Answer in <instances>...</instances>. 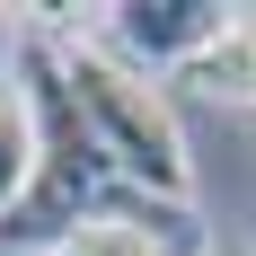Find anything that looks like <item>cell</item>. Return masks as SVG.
I'll return each instance as SVG.
<instances>
[{"label": "cell", "mask_w": 256, "mask_h": 256, "mask_svg": "<svg viewBox=\"0 0 256 256\" xmlns=\"http://www.w3.org/2000/svg\"><path fill=\"white\" fill-rule=\"evenodd\" d=\"M18 80H26V124H36V168H26V194H18V212L0 221V238H9V248H71V238L88 230L98 194L115 186V168H106L98 132L80 124V98H71L53 44H26Z\"/></svg>", "instance_id": "6da1fadb"}, {"label": "cell", "mask_w": 256, "mask_h": 256, "mask_svg": "<svg viewBox=\"0 0 256 256\" xmlns=\"http://www.w3.org/2000/svg\"><path fill=\"white\" fill-rule=\"evenodd\" d=\"M62 80H71L80 124L98 132L106 168H115L124 186H142V194H159V204H194L186 132H177V115H168V98H159L132 62H115V53H98V44H71L62 53Z\"/></svg>", "instance_id": "7a4b0ae2"}, {"label": "cell", "mask_w": 256, "mask_h": 256, "mask_svg": "<svg viewBox=\"0 0 256 256\" xmlns=\"http://www.w3.org/2000/svg\"><path fill=\"white\" fill-rule=\"evenodd\" d=\"M230 26L238 18L221 0H124V9H115V44H124L132 62H150V71L159 62H186V71H194Z\"/></svg>", "instance_id": "3957f363"}, {"label": "cell", "mask_w": 256, "mask_h": 256, "mask_svg": "<svg viewBox=\"0 0 256 256\" xmlns=\"http://www.w3.org/2000/svg\"><path fill=\"white\" fill-rule=\"evenodd\" d=\"M26 168H36V124H26V98H18V88H0V221L18 212Z\"/></svg>", "instance_id": "277c9868"}, {"label": "cell", "mask_w": 256, "mask_h": 256, "mask_svg": "<svg viewBox=\"0 0 256 256\" xmlns=\"http://www.w3.org/2000/svg\"><path fill=\"white\" fill-rule=\"evenodd\" d=\"M194 80H204L212 98H256V18H238L230 36L194 62Z\"/></svg>", "instance_id": "5b68a950"}, {"label": "cell", "mask_w": 256, "mask_h": 256, "mask_svg": "<svg viewBox=\"0 0 256 256\" xmlns=\"http://www.w3.org/2000/svg\"><path fill=\"white\" fill-rule=\"evenodd\" d=\"M62 256H159V248H150L142 230H124V221H88V230H80Z\"/></svg>", "instance_id": "8992f818"}, {"label": "cell", "mask_w": 256, "mask_h": 256, "mask_svg": "<svg viewBox=\"0 0 256 256\" xmlns=\"http://www.w3.org/2000/svg\"><path fill=\"white\" fill-rule=\"evenodd\" d=\"M221 256H248V248H221Z\"/></svg>", "instance_id": "52a82bcc"}]
</instances>
